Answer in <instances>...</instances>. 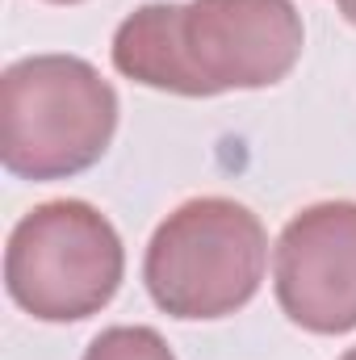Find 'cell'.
<instances>
[{"instance_id":"obj_1","label":"cell","mask_w":356,"mask_h":360,"mask_svg":"<svg viewBox=\"0 0 356 360\" xmlns=\"http://www.w3.org/2000/svg\"><path fill=\"white\" fill-rule=\"evenodd\" d=\"M306 46L293 0H151L113 30V68L155 92L222 96L281 84Z\"/></svg>"},{"instance_id":"obj_2","label":"cell","mask_w":356,"mask_h":360,"mask_svg":"<svg viewBox=\"0 0 356 360\" xmlns=\"http://www.w3.org/2000/svg\"><path fill=\"white\" fill-rule=\"evenodd\" d=\"M117 92L80 55H30L0 76V164L17 180L89 172L117 134Z\"/></svg>"},{"instance_id":"obj_3","label":"cell","mask_w":356,"mask_h":360,"mask_svg":"<svg viewBox=\"0 0 356 360\" xmlns=\"http://www.w3.org/2000/svg\"><path fill=\"white\" fill-rule=\"evenodd\" d=\"M268 269L265 222L235 197H193L151 235L143 285L151 302L184 323L243 310Z\"/></svg>"},{"instance_id":"obj_4","label":"cell","mask_w":356,"mask_h":360,"mask_svg":"<svg viewBox=\"0 0 356 360\" xmlns=\"http://www.w3.org/2000/svg\"><path fill=\"white\" fill-rule=\"evenodd\" d=\"M126 276L117 226L80 197L34 205L4 248V289L38 323H80L101 314Z\"/></svg>"},{"instance_id":"obj_5","label":"cell","mask_w":356,"mask_h":360,"mask_svg":"<svg viewBox=\"0 0 356 360\" xmlns=\"http://www.w3.org/2000/svg\"><path fill=\"white\" fill-rule=\"evenodd\" d=\"M272 289L293 327L356 331V201H314L285 222L272 248Z\"/></svg>"},{"instance_id":"obj_6","label":"cell","mask_w":356,"mask_h":360,"mask_svg":"<svg viewBox=\"0 0 356 360\" xmlns=\"http://www.w3.org/2000/svg\"><path fill=\"white\" fill-rule=\"evenodd\" d=\"M80 360H177L155 327H105Z\"/></svg>"},{"instance_id":"obj_7","label":"cell","mask_w":356,"mask_h":360,"mask_svg":"<svg viewBox=\"0 0 356 360\" xmlns=\"http://www.w3.org/2000/svg\"><path fill=\"white\" fill-rule=\"evenodd\" d=\"M336 8L344 13V21H348V25H356V0H336Z\"/></svg>"},{"instance_id":"obj_8","label":"cell","mask_w":356,"mask_h":360,"mask_svg":"<svg viewBox=\"0 0 356 360\" xmlns=\"http://www.w3.org/2000/svg\"><path fill=\"white\" fill-rule=\"evenodd\" d=\"M46 4H84V0H46Z\"/></svg>"},{"instance_id":"obj_9","label":"cell","mask_w":356,"mask_h":360,"mask_svg":"<svg viewBox=\"0 0 356 360\" xmlns=\"http://www.w3.org/2000/svg\"><path fill=\"white\" fill-rule=\"evenodd\" d=\"M340 360H356V348H348V352H344V356H340Z\"/></svg>"}]
</instances>
